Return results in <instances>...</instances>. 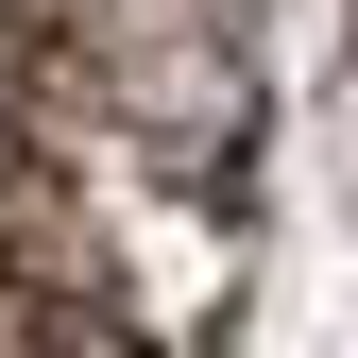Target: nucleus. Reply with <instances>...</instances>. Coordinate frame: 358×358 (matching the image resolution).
Masks as SVG:
<instances>
[{
	"mask_svg": "<svg viewBox=\"0 0 358 358\" xmlns=\"http://www.w3.org/2000/svg\"><path fill=\"white\" fill-rule=\"evenodd\" d=\"M0 256L17 273L85 290L137 358H205L222 324H239V205L205 188L188 154L154 137H103L85 103H52V85H17V154H0Z\"/></svg>",
	"mask_w": 358,
	"mask_h": 358,
	"instance_id": "1",
	"label": "nucleus"
},
{
	"mask_svg": "<svg viewBox=\"0 0 358 358\" xmlns=\"http://www.w3.org/2000/svg\"><path fill=\"white\" fill-rule=\"evenodd\" d=\"M34 85L85 103L103 137L188 154V171H222L256 137V52L222 0H69V17H34Z\"/></svg>",
	"mask_w": 358,
	"mask_h": 358,
	"instance_id": "2",
	"label": "nucleus"
},
{
	"mask_svg": "<svg viewBox=\"0 0 358 358\" xmlns=\"http://www.w3.org/2000/svg\"><path fill=\"white\" fill-rule=\"evenodd\" d=\"M0 358H137V341H120L85 290H52V273H17V256H0Z\"/></svg>",
	"mask_w": 358,
	"mask_h": 358,
	"instance_id": "3",
	"label": "nucleus"
},
{
	"mask_svg": "<svg viewBox=\"0 0 358 358\" xmlns=\"http://www.w3.org/2000/svg\"><path fill=\"white\" fill-rule=\"evenodd\" d=\"M341 154H358V85H341Z\"/></svg>",
	"mask_w": 358,
	"mask_h": 358,
	"instance_id": "4",
	"label": "nucleus"
},
{
	"mask_svg": "<svg viewBox=\"0 0 358 358\" xmlns=\"http://www.w3.org/2000/svg\"><path fill=\"white\" fill-rule=\"evenodd\" d=\"M17 17H69V0H17Z\"/></svg>",
	"mask_w": 358,
	"mask_h": 358,
	"instance_id": "5",
	"label": "nucleus"
}]
</instances>
